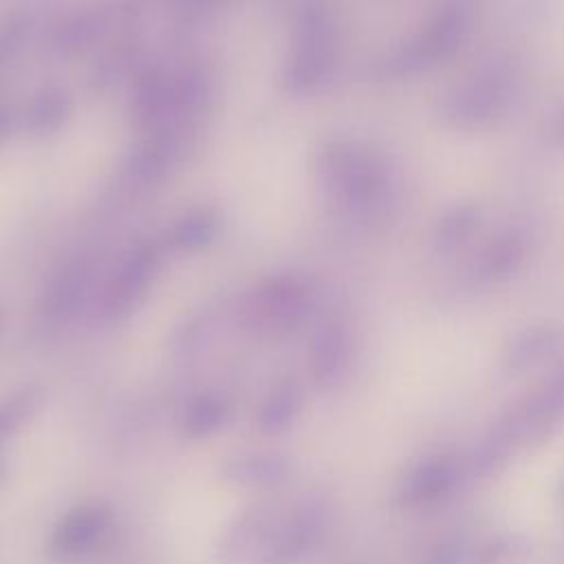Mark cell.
Masks as SVG:
<instances>
[{
	"mask_svg": "<svg viewBox=\"0 0 564 564\" xmlns=\"http://www.w3.org/2000/svg\"><path fill=\"white\" fill-rule=\"evenodd\" d=\"M465 544L458 538H445L436 542L432 549L425 551V555L419 560V564H465Z\"/></svg>",
	"mask_w": 564,
	"mask_h": 564,
	"instance_id": "cell-11",
	"label": "cell"
},
{
	"mask_svg": "<svg viewBox=\"0 0 564 564\" xmlns=\"http://www.w3.org/2000/svg\"><path fill=\"white\" fill-rule=\"evenodd\" d=\"M467 474L465 460L456 454L436 452L423 456L401 476L394 498L403 509H425L445 500Z\"/></svg>",
	"mask_w": 564,
	"mask_h": 564,
	"instance_id": "cell-2",
	"label": "cell"
},
{
	"mask_svg": "<svg viewBox=\"0 0 564 564\" xmlns=\"http://www.w3.org/2000/svg\"><path fill=\"white\" fill-rule=\"evenodd\" d=\"M346 366V355H344V344L337 335H328L315 350L313 359V372L315 381L322 388H333L339 383L341 372Z\"/></svg>",
	"mask_w": 564,
	"mask_h": 564,
	"instance_id": "cell-9",
	"label": "cell"
},
{
	"mask_svg": "<svg viewBox=\"0 0 564 564\" xmlns=\"http://www.w3.org/2000/svg\"><path fill=\"white\" fill-rule=\"evenodd\" d=\"M291 476V460L280 452H245L227 458L220 478L242 489H273Z\"/></svg>",
	"mask_w": 564,
	"mask_h": 564,
	"instance_id": "cell-5",
	"label": "cell"
},
{
	"mask_svg": "<svg viewBox=\"0 0 564 564\" xmlns=\"http://www.w3.org/2000/svg\"><path fill=\"white\" fill-rule=\"evenodd\" d=\"M278 516H273L271 511H262V509H253L249 513H245L242 518H238L225 533L220 551L223 557L231 560V557H240V555H251L256 557V553L260 551L262 542L267 540L273 522Z\"/></svg>",
	"mask_w": 564,
	"mask_h": 564,
	"instance_id": "cell-6",
	"label": "cell"
},
{
	"mask_svg": "<svg viewBox=\"0 0 564 564\" xmlns=\"http://www.w3.org/2000/svg\"><path fill=\"white\" fill-rule=\"evenodd\" d=\"M112 527V513L108 507L86 502L66 511L53 529L51 551L62 560L82 557L97 549Z\"/></svg>",
	"mask_w": 564,
	"mask_h": 564,
	"instance_id": "cell-4",
	"label": "cell"
},
{
	"mask_svg": "<svg viewBox=\"0 0 564 564\" xmlns=\"http://www.w3.org/2000/svg\"><path fill=\"white\" fill-rule=\"evenodd\" d=\"M229 419V405L218 394L196 397L181 419V430L187 438H205L220 430Z\"/></svg>",
	"mask_w": 564,
	"mask_h": 564,
	"instance_id": "cell-8",
	"label": "cell"
},
{
	"mask_svg": "<svg viewBox=\"0 0 564 564\" xmlns=\"http://www.w3.org/2000/svg\"><path fill=\"white\" fill-rule=\"evenodd\" d=\"M505 419L520 445L551 436L564 421V366L522 403L511 408Z\"/></svg>",
	"mask_w": 564,
	"mask_h": 564,
	"instance_id": "cell-3",
	"label": "cell"
},
{
	"mask_svg": "<svg viewBox=\"0 0 564 564\" xmlns=\"http://www.w3.org/2000/svg\"><path fill=\"white\" fill-rule=\"evenodd\" d=\"M326 531V507L322 502H304L275 518L267 540L256 553V564H297L311 555Z\"/></svg>",
	"mask_w": 564,
	"mask_h": 564,
	"instance_id": "cell-1",
	"label": "cell"
},
{
	"mask_svg": "<svg viewBox=\"0 0 564 564\" xmlns=\"http://www.w3.org/2000/svg\"><path fill=\"white\" fill-rule=\"evenodd\" d=\"M40 394L33 390L15 394L11 401L0 405V438L15 432L37 408Z\"/></svg>",
	"mask_w": 564,
	"mask_h": 564,
	"instance_id": "cell-10",
	"label": "cell"
},
{
	"mask_svg": "<svg viewBox=\"0 0 564 564\" xmlns=\"http://www.w3.org/2000/svg\"><path fill=\"white\" fill-rule=\"evenodd\" d=\"M302 403H304V397H302V390L297 383L286 381V383L278 386L264 399V403L258 412V427L269 436L286 432L297 421V416L302 412Z\"/></svg>",
	"mask_w": 564,
	"mask_h": 564,
	"instance_id": "cell-7",
	"label": "cell"
}]
</instances>
